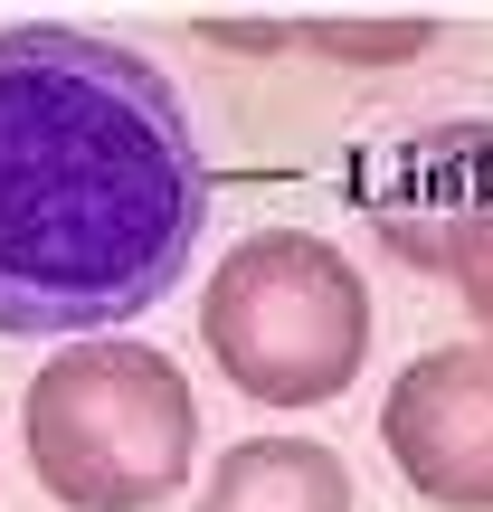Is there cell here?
<instances>
[{
    "instance_id": "obj_2",
    "label": "cell",
    "mask_w": 493,
    "mask_h": 512,
    "mask_svg": "<svg viewBox=\"0 0 493 512\" xmlns=\"http://www.w3.org/2000/svg\"><path fill=\"white\" fill-rule=\"evenodd\" d=\"M29 465L67 512H152L200 465V399L152 342H67L19 389Z\"/></svg>"
},
{
    "instance_id": "obj_4",
    "label": "cell",
    "mask_w": 493,
    "mask_h": 512,
    "mask_svg": "<svg viewBox=\"0 0 493 512\" xmlns=\"http://www.w3.org/2000/svg\"><path fill=\"white\" fill-rule=\"evenodd\" d=\"M370 228L399 266H427L465 294L493 342V124H427L370 171Z\"/></svg>"
},
{
    "instance_id": "obj_3",
    "label": "cell",
    "mask_w": 493,
    "mask_h": 512,
    "mask_svg": "<svg viewBox=\"0 0 493 512\" xmlns=\"http://www.w3.org/2000/svg\"><path fill=\"white\" fill-rule=\"evenodd\" d=\"M200 332L228 389H247L256 408H323L370 361V294L332 238L266 228L209 266Z\"/></svg>"
},
{
    "instance_id": "obj_5",
    "label": "cell",
    "mask_w": 493,
    "mask_h": 512,
    "mask_svg": "<svg viewBox=\"0 0 493 512\" xmlns=\"http://www.w3.org/2000/svg\"><path fill=\"white\" fill-rule=\"evenodd\" d=\"M380 446L418 503L493 512V342L418 351L380 399Z\"/></svg>"
},
{
    "instance_id": "obj_1",
    "label": "cell",
    "mask_w": 493,
    "mask_h": 512,
    "mask_svg": "<svg viewBox=\"0 0 493 512\" xmlns=\"http://www.w3.org/2000/svg\"><path fill=\"white\" fill-rule=\"evenodd\" d=\"M209 152L143 48L0 29V332H114L209 238Z\"/></svg>"
},
{
    "instance_id": "obj_7",
    "label": "cell",
    "mask_w": 493,
    "mask_h": 512,
    "mask_svg": "<svg viewBox=\"0 0 493 512\" xmlns=\"http://www.w3.org/2000/svg\"><path fill=\"white\" fill-rule=\"evenodd\" d=\"M304 48H323V57H418L427 29H304Z\"/></svg>"
},
{
    "instance_id": "obj_6",
    "label": "cell",
    "mask_w": 493,
    "mask_h": 512,
    "mask_svg": "<svg viewBox=\"0 0 493 512\" xmlns=\"http://www.w3.org/2000/svg\"><path fill=\"white\" fill-rule=\"evenodd\" d=\"M190 512H351V475L323 437H238Z\"/></svg>"
}]
</instances>
